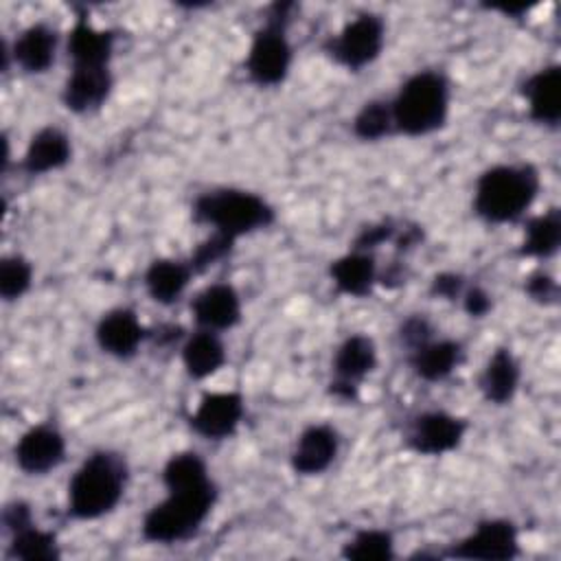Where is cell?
I'll return each mask as SVG.
<instances>
[{
    "instance_id": "6",
    "label": "cell",
    "mask_w": 561,
    "mask_h": 561,
    "mask_svg": "<svg viewBox=\"0 0 561 561\" xmlns=\"http://www.w3.org/2000/svg\"><path fill=\"white\" fill-rule=\"evenodd\" d=\"M289 4H276V15L256 31L248 53V75L256 85H276L287 77L291 64V46L285 37V11Z\"/></svg>"
},
{
    "instance_id": "1",
    "label": "cell",
    "mask_w": 561,
    "mask_h": 561,
    "mask_svg": "<svg viewBox=\"0 0 561 561\" xmlns=\"http://www.w3.org/2000/svg\"><path fill=\"white\" fill-rule=\"evenodd\" d=\"M537 193L539 175L530 164H497L478 178L473 208L489 224H506L522 217Z\"/></svg>"
},
{
    "instance_id": "37",
    "label": "cell",
    "mask_w": 561,
    "mask_h": 561,
    "mask_svg": "<svg viewBox=\"0 0 561 561\" xmlns=\"http://www.w3.org/2000/svg\"><path fill=\"white\" fill-rule=\"evenodd\" d=\"M460 289H462V278L458 274L445 272L432 280V294L447 300H454L460 294Z\"/></svg>"
},
{
    "instance_id": "7",
    "label": "cell",
    "mask_w": 561,
    "mask_h": 561,
    "mask_svg": "<svg viewBox=\"0 0 561 561\" xmlns=\"http://www.w3.org/2000/svg\"><path fill=\"white\" fill-rule=\"evenodd\" d=\"M383 48V20L375 13H362L327 44L329 55L348 70L373 64Z\"/></svg>"
},
{
    "instance_id": "33",
    "label": "cell",
    "mask_w": 561,
    "mask_h": 561,
    "mask_svg": "<svg viewBox=\"0 0 561 561\" xmlns=\"http://www.w3.org/2000/svg\"><path fill=\"white\" fill-rule=\"evenodd\" d=\"M526 291L533 300L541 302V305H550L557 300V294H559V287L554 283L552 276L543 274V272H535L528 276L526 280Z\"/></svg>"
},
{
    "instance_id": "18",
    "label": "cell",
    "mask_w": 561,
    "mask_h": 561,
    "mask_svg": "<svg viewBox=\"0 0 561 561\" xmlns=\"http://www.w3.org/2000/svg\"><path fill=\"white\" fill-rule=\"evenodd\" d=\"M530 118L541 125H557L561 118V68L537 70L524 85Z\"/></svg>"
},
{
    "instance_id": "3",
    "label": "cell",
    "mask_w": 561,
    "mask_h": 561,
    "mask_svg": "<svg viewBox=\"0 0 561 561\" xmlns=\"http://www.w3.org/2000/svg\"><path fill=\"white\" fill-rule=\"evenodd\" d=\"M390 107L399 131L408 136H425L447 121L449 85L440 72H416L401 85Z\"/></svg>"
},
{
    "instance_id": "12",
    "label": "cell",
    "mask_w": 561,
    "mask_h": 561,
    "mask_svg": "<svg viewBox=\"0 0 561 561\" xmlns=\"http://www.w3.org/2000/svg\"><path fill=\"white\" fill-rule=\"evenodd\" d=\"M465 436V423L447 412H425L421 414L408 436L414 451L425 456H440L458 447Z\"/></svg>"
},
{
    "instance_id": "31",
    "label": "cell",
    "mask_w": 561,
    "mask_h": 561,
    "mask_svg": "<svg viewBox=\"0 0 561 561\" xmlns=\"http://www.w3.org/2000/svg\"><path fill=\"white\" fill-rule=\"evenodd\" d=\"M33 270L22 256H7L0 265V294L4 300L20 298L31 287Z\"/></svg>"
},
{
    "instance_id": "30",
    "label": "cell",
    "mask_w": 561,
    "mask_h": 561,
    "mask_svg": "<svg viewBox=\"0 0 561 561\" xmlns=\"http://www.w3.org/2000/svg\"><path fill=\"white\" fill-rule=\"evenodd\" d=\"M394 127L392 107L386 101H368L353 121V131L362 140H379Z\"/></svg>"
},
{
    "instance_id": "13",
    "label": "cell",
    "mask_w": 561,
    "mask_h": 561,
    "mask_svg": "<svg viewBox=\"0 0 561 561\" xmlns=\"http://www.w3.org/2000/svg\"><path fill=\"white\" fill-rule=\"evenodd\" d=\"M195 322L206 331H226L241 320V300L232 285L215 283L193 300Z\"/></svg>"
},
{
    "instance_id": "5",
    "label": "cell",
    "mask_w": 561,
    "mask_h": 561,
    "mask_svg": "<svg viewBox=\"0 0 561 561\" xmlns=\"http://www.w3.org/2000/svg\"><path fill=\"white\" fill-rule=\"evenodd\" d=\"M195 217L232 239L274 221L272 206L256 193L239 188L208 191L195 202Z\"/></svg>"
},
{
    "instance_id": "28",
    "label": "cell",
    "mask_w": 561,
    "mask_h": 561,
    "mask_svg": "<svg viewBox=\"0 0 561 561\" xmlns=\"http://www.w3.org/2000/svg\"><path fill=\"white\" fill-rule=\"evenodd\" d=\"M9 557L24 559V561H55V559H59L57 539L53 533L39 530L33 524H28V526L11 533Z\"/></svg>"
},
{
    "instance_id": "22",
    "label": "cell",
    "mask_w": 561,
    "mask_h": 561,
    "mask_svg": "<svg viewBox=\"0 0 561 561\" xmlns=\"http://www.w3.org/2000/svg\"><path fill=\"white\" fill-rule=\"evenodd\" d=\"M331 278L342 294L364 298L370 294L373 283L377 280L375 259L368 252H359V250L344 254L337 261H333Z\"/></svg>"
},
{
    "instance_id": "32",
    "label": "cell",
    "mask_w": 561,
    "mask_h": 561,
    "mask_svg": "<svg viewBox=\"0 0 561 561\" xmlns=\"http://www.w3.org/2000/svg\"><path fill=\"white\" fill-rule=\"evenodd\" d=\"M234 239L224 234V232H213L204 243L197 245V250L191 256V270L193 272H204L210 265H215L217 261H221L224 256H228V252L232 250Z\"/></svg>"
},
{
    "instance_id": "9",
    "label": "cell",
    "mask_w": 561,
    "mask_h": 561,
    "mask_svg": "<svg viewBox=\"0 0 561 561\" xmlns=\"http://www.w3.org/2000/svg\"><path fill=\"white\" fill-rule=\"evenodd\" d=\"M519 541L517 528L508 519H486L476 530L451 548V557L458 559H482V561H506L517 557Z\"/></svg>"
},
{
    "instance_id": "24",
    "label": "cell",
    "mask_w": 561,
    "mask_h": 561,
    "mask_svg": "<svg viewBox=\"0 0 561 561\" xmlns=\"http://www.w3.org/2000/svg\"><path fill=\"white\" fill-rule=\"evenodd\" d=\"M191 265L173 259H158L145 274V287L149 296L160 305L175 302L191 280Z\"/></svg>"
},
{
    "instance_id": "15",
    "label": "cell",
    "mask_w": 561,
    "mask_h": 561,
    "mask_svg": "<svg viewBox=\"0 0 561 561\" xmlns=\"http://www.w3.org/2000/svg\"><path fill=\"white\" fill-rule=\"evenodd\" d=\"M112 90V75L105 68H72L61 99L70 112L85 114L99 110Z\"/></svg>"
},
{
    "instance_id": "35",
    "label": "cell",
    "mask_w": 561,
    "mask_h": 561,
    "mask_svg": "<svg viewBox=\"0 0 561 561\" xmlns=\"http://www.w3.org/2000/svg\"><path fill=\"white\" fill-rule=\"evenodd\" d=\"M462 305H465V311L473 318H482L489 313L491 309V298L489 294L482 289V287H471L465 291V298H462Z\"/></svg>"
},
{
    "instance_id": "25",
    "label": "cell",
    "mask_w": 561,
    "mask_h": 561,
    "mask_svg": "<svg viewBox=\"0 0 561 561\" xmlns=\"http://www.w3.org/2000/svg\"><path fill=\"white\" fill-rule=\"evenodd\" d=\"M412 368L425 381L445 379L460 362V344L451 340L425 342L423 346L412 351Z\"/></svg>"
},
{
    "instance_id": "26",
    "label": "cell",
    "mask_w": 561,
    "mask_h": 561,
    "mask_svg": "<svg viewBox=\"0 0 561 561\" xmlns=\"http://www.w3.org/2000/svg\"><path fill=\"white\" fill-rule=\"evenodd\" d=\"M561 243V215L557 208L535 217L526 226V239L522 254L526 256H552Z\"/></svg>"
},
{
    "instance_id": "27",
    "label": "cell",
    "mask_w": 561,
    "mask_h": 561,
    "mask_svg": "<svg viewBox=\"0 0 561 561\" xmlns=\"http://www.w3.org/2000/svg\"><path fill=\"white\" fill-rule=\"evenodd\" d=\"M162 482L167 491H180V489H197L204 484H210L206 462L193 454V451H182L173 454L164 469H162Z\"/></svg>"
},
{
    "instance_id": "38",
    "label": "cell",
    "mask_w": 561,
    "mask_h": 561,
    "mask_svg": "<svg viewBox=\"0 0 561 561\" xmlns=\"http://www.w3.org/2000/svg\"><path fill=\"white\" fill-rule=\"evenodd\" d=\"M2 519H4L7 530H11V533H15V530H20V528H24V526H28V524H33L31 511H28V506L22 504V502L9 504V506L4 508Z\"/></svg>"
},
{
    "instance_id": "16",
    "label": "cell",
    "mask_w": 561,
    "mask_h": 561,
    "mask_svg": "<svg viewBox=\"0 0 561 561\" xmlns=\"http://www.w3.org/2000/svg\"><path fill=\"white\" fill-rule=\"evenodd\" d=\"M145 337V329L129 309H114L105 313L96 327L99 346L118 359L131 357Z\"/></svg>"
},
{
    "instance_id": "36",
    "label": "cell",
    "mask_w": 561,
    "mask_h": 561,
    "mask_svg": "<svg viewBox=\"0 0 561 561\" xmlns=\"http://www.w3.org/2000/svg\"><path fill=\"white\" fill-rule=\"evenodd\" d=\"M392 232H394V228H392V226H388V224L370 226V228L362 230V234L357 237V241H355V250L366 252L368 248H375V245H379L381 241L390 239V237H392Z\"/></svg>"
},
{
    "instance_id": "2",
    "label": "cell",
    "mask_w": 561,
    "mask_h": 561,
    "mask_svg": "<svg viewBox=\"0 0 561 561\" xmlns=\"http://www.w3.org/2000/svg\"><path fill=\"white\" fill-rule=\"evenodd\" d=\"M127 467L112 451L92 454L68 484V513L75 519H96L114 511L121 502Z\"/></svg>"
},
{
    "instance_id": "21",
    "label": "cell",
    "mask_w": 561,
    "mask_h": 561,
    "mask_svg": "<svg viewBox=\"0 0 561 561\" xmlns=\"http://www.w3.org/2000/svg\"><path fill=\"white\" fill-rule=\"evenodd\" d=\"M57 48V35L48 24H33L13 44V59L26 72H44Z\"/></svg>"
},
{
    "instance_id": "14",
    "label": "cell",
    "mask_w": 561,
    "mask_h": 561,
    "mask_svg": "<svg viewBox=\"0 0 561 561\" xmlns=\"http://www.w3.org/2000/svg\"><path fill=\"white\" fill-rule=\"evenodd\" d=\"M337 456V434L329 425H309L296 440L291 467L300 476H318Z\"/></svg>"
},
{
    "instance_id": "20",
    "label": "cell",
    "mask_w": 561,
    "mask_h": 561,
    "mask_svg": "<svg viewBox=\"0 0 561 561\" xmlns=\"http://www.w3.org/2000/svg\"><path fill=\"white\" fill-rule=\"evenodd\" d=\"M70 160V140L57 127L39 129L24 153V171L31 175H42L64 167Z\"/></svg>"
},
{
    "instance_id": "4",
    "label": "cell",
    "mask_w": 561,
    "mask_h": 561,
    "mask_svg": "<svg viewBox=\"0 0 561 561\" xmlns=\"http://www.w3.org/2000/svg\"><path fill=\"white\" fill-rule=\"evenodd\" d=\"M217 491L215 484L169 491L142 519V537L153 543H178L193 537L210 515Z\"/></svg>"
},
{
    "instance_id": "11",
    "label": "cell",
    "mask_w": 561,
    "mask_h": 561,
    "mask_svg": "<svg viewBox=\"0 0 561 561\" xmlns=\"http://www.w3.org/2000/svg\"><path fill=\"white\" fill-rule=\"evenodd\" d=\"M243 416V399L237 392H210L204 394L195 414L191 416V427L210 440H221L234 434Z\"/></svg>"
},
{
    "instance_id": "8",
    "label": "cell",
    "mask_w": 561,
    "mask_h": 561,
    "mask_svg": "<svg viewBox=\"0 0 561 561\" xmlns=\"http://www.w3.org/2000/svg\"><path fill=\"white\" fill-rule=\"evenodd\" d=\"M377 364V348L368 335L355 333L348 335L335 351L333 357V373L335 379L331 381V394L337 399L351 401L357 397V383L375 368Z\"/></svg>"
},
{
    "instance_id": "10",
    "label": "cell",
    "mask_w": 561,
    "mask_h": 561,
    "mask_svg": "<svg viewBox=\"0 0 561 561\" xmlns=\"http://www.w3.org/2000/svg\"><path fill=\"white\" fill-rule=\"evenodd\" d=\"M66 440L53 425H35L26 430L15 445V462L24 473L42 476L61 465Z\"/></svg>"
},
{
    "instance_id": "23",
    "label": "cell",
    "mask_w": 561,
    "mask_h": 561,
    "mask_svg": "<svg viewBox=\"0 0 561 561\" xmlns=\"http://www.w3.org/2000/svg\"><path fill=\"white\" fill-rule=\"evenodd\" d=\"M182 362L193 379H206L224 366L226 348L215 331L202 329L182 346Z\"/></svg>"
},
{
    "instance_id": "19",
    "label": "cell",
    "mask_w": 561,
    "mask_h": 561,
    "mask_svg": "<svg viewBox=\"0 0 561 561\" xmlns=\"http://www.w3.org/2000/svg\"><path fill=\"white\" fill-rule=\"evenodd\" d=\"M478 383L486 401L495 405L508 403L519 386V364L513 353L508 348H497L489 357Z\"/></svg>"
},
{
    "instance_id": "29",
    "label": "cell",
    "mask_w": 561,
    "mask_h": 561,
    "mask_svg": "<svg viewBox=\"0 0 561 561\" xmlns=\"http://www.w3.org/2000/svg\"><path fill=\"white\" fill-rule=\"evenodd\" d=\"M342 554L353 561H388L394 557V541L388 530L366 528L344 543Z\"/></svg>"
},
{
    "instance_id": "34",
    "label": "cell",
    "mask_w": 561,
    "mask_h": 561,
    "mask_svg": "<svg viewBox=\"0 0 561 561\" xmlns=\"http://www.w3.org/2000/svg\"><path fill=\"white\" fill-rule=\"evenodd\" d=\"M401 340L414 351L419 346H423L425 342L432 340V327L425 318L421 316H414V318H408L403 329H401Z\"/></svg>"
},
{
    "instance_id": "17",
    "label": "cell",
    "mask_w": 561,
    "mask_h": 561,
    "mask_svg": "<svg viewBox=\"0 0 561 561\" xmlns=\"http://www.w3.org/2000/svg\"><path fill=\"white\" fill-rule=\"evenodd\" d=\"M114 48V33L94 28L85 18H77L68 35V57L72 68H105Z\"/></svg>"
}]
</instances>
